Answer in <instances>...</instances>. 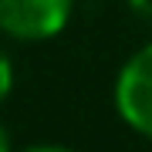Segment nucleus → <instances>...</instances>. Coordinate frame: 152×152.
Here are the masks:
<instances>
[{
    "instance_id": "obj_1",
    "label": "nucleus",
    "mask_w": 152,
    "mask_h": 152,
    "mask_svg": "<svg viewBox=\"0 0 152 152\" xmlns=\"http://www.w3.org/2000/svg\"><path fill=\"white\" fill-rule=\"evenodd\" d=\"M112 102L118 118L135 135L152 142V41L142 44L135 54H129V61L118 68Z\"/></svg>"
},
{
    "instance_id": "obj_2",
    "label": "nucleus",
    "mask_w": 152,
    "mask_h": 152,
    "mask_svg": "<svg viewBox=\"0 0 152 152\" xmlns=\"http://www.w3.org/2000/svg\"><path fill=\"white\" fill-rule=\"evenodd\" d=\"M75 0H0V34L14 41H51L68 27Z\"/></svg>"
},
{
    "instance_id": "obj_3",
    "label": "nucleus",
    "mask_w": 152,
    "mask_h": 152,
    "mask_svg": "<svg viewBox=\"0 0 152 152\" xmlns=\"http://www.w3.org/2000/svg\"><path fill=\"white\" fill-rule=\"evenodd\" d=\"M14 91V61L0 48V102H7V95Z\"/></svg>"
},
{
    "instance_id": "obj_4",
    "label": "nucleus",
    "mask_w": 152,
    "mask_h": 152,
    "mask_svg": "<svg viewBox=\"0 0 152 152\" xmlns=\"http://www.w3.org/2000/svg\"><path fill=\"white\" fill-rule=\"evenodd\" d=\"M10 149V132H7V125L0 122V152H7Z\"/></svg>"
}]
</instances>
